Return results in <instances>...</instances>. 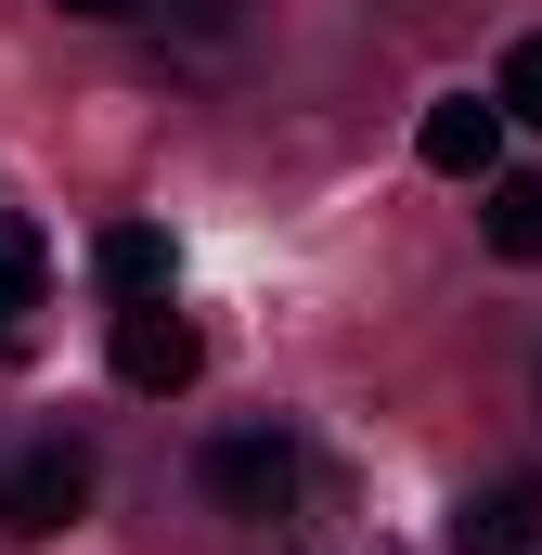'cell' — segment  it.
<instances>
[{
  "mask_svg": "<svg viewBox=\"0 0 542 555\" xmlns=\"http://www.w3.org/2000/svg\"><path fill=\"white\" fill-rule=\"evenodd\" d=\"M194 478H207V504H220V517L271 530V517H297V491H310V452H297V426H220Z\"/></svg>",
  "mask_w": 542,
  "mask_h": 555,
  "instance_id": "6da1fadb",
  "label": "cell"
},
{
  "mask_svg": "<svg viewBox=\"0 0 542 555\" xmlns=\"http://www.w3.org/2000/svg\"><path fill=\"white\" fill-rule=\"evenodd\" d=\"M78 504H91V452H78V439H39V452L0 478V530H13V543H52Z\"/></svg>",
  "mask_w": 542,
  "mask_h": 555,
  "instance_id": "7a4b0ae2",
  "label": "cell"
},
{
  "mask_svg": "<svg viewBox=\"0 0 542 555\" xmlns=\"http://www.w3.org/2000/svg\"><path fill=\"white\" fill-rule=\"evenodd\" d=\"M194 362H207V336L168 310V297H130L117 310V375H130L142 401H168V388H194Z\"/></svg>",
  "mask_w": 542,
  "mask_h": 555,
  "instance_id": "3957f363",
  "label": "cell"
},
{
  "mask_svg": "<svg viewBox=\"0 0 542 555\" xmlns=\"http://www.w3.org/2000/svg\"><path fill=\"white\" fill-rule=\"evenodd\" d=\"M452 555H542V478H491L452 504Z\"/></svg>",
  "mask_w": 542,
  "mask_h": 555,
  "instance_id": "277c9868",
  "label": "cell"
},
{
  "mask_svg": "<svg viewBox=\"0 0 542 555\" xmlns=\"http://www.w3.org/2000/svg\"><path fill=\"white\" fill-rule=\"evenodd\" d=\"M413 155H426L439 181H491V155H504V104H478V91L426 104V130H413Z\"/></svg>",
  "mask_w": 542,
  "mask_h": 555,
  "instance_id": "5b68a950",
  "label": "cell"
},
{
  "mask_svg": "<svg viewBox=\"0 0 542 555\" xmlns=\"http://www.w3.org/2000/svg\"><path fill=\"white\" fill-rule=\"evenodd\" d=\"M478 233H491V259H517V272H530V259H542V168H504V181H491Z\"/></svg>",
  "mask_w": 542,
  "mask_h": 555,
  "instance_id": "8992f818",
  "label": "cell"
},
{
  "mask_svg": "<svg viewBox=\"0 0 542 555\" xmlns=\"http://www.w3.org/2000/svg\"><path fill=\"white\" fill-rule=\"evenodd\" d=\"M104 284H117V297H168V233H155V220H117V233H104Z\"/></svg>",
  "mask_w": 542,
  "mask_h": 555,
  "instance_id": "52a82bcc",
  "label": "cell"
},
{
  "mask_svg": "<svg viewBox=\"0 0 542 555\" xmlns=\"http://www.w3.org/2000/svg\"><path fill=\"white\" fill-rule=\"evenodd\" d=\"M142 13H168V26H181L194 52H233V39L259 26V0H142Z\"/></svg>",
  "mask_w": 542,
  "mask_h": 555,
  "instance_id": "ba28073f",
  "label": "cell"
},
{
  "mask_svg": "<svg viewBox=\"0 0 542 555\" xmlns=\"http://www.w3.org/2000/svg\"><path fill=\"white\" fill-rule=\"evenodd\" d=\"M13 310H39V246L0 220V336H13Z\"/></svg>",
  "mask_w": 542,
  "mask_h": 555,
  "instance_id": "9c48e42d",
  "label": "cell"
},
{
  "mask_svg": "<svg viewBox=\"0 0 542 555\" xmlns=\"http://www.w3.org/2000/svg\"><path fill=\"white\" fill-rule=\"evenodd\" d=\"M491 104H504V117H530V130H542V39H517V52H504V78H491Z\"/></svg>",
  "mask_w": 542,
  "mask_h": 555,
  "instance_id": "30bf717a",
  "label": "cell"
},
{
  "mask_svg": "<svg viewBox=\"0 0 542 555\" xmlns=\"http://www.w3.org/2000/svg\"><path fill=\"white\" fill-rule=\"evenodd\" d=\"M297 555H388V543H375V530H310Z\"/></svg>",
  "mask_w": 542,
  "mask_h": 555,
  "instance_id": "8fae6325",
  "label": "cell"
},
{
  "mask_svg": "<svg viewBox=\"0 0 542 555\" xmlns=\"http://www.w3.org/2000/svg\"><path fill=\"white\" fill-rule=\"evenodd\" d=\"M52 13H78V26H117V13H142V0H52Z\"/></svg>",
  "mask_w": 542,
  "mask_h": 555,
  "instance_id": "7c38bea8",
  "label": "cell"
},
{
  "mask_svg": "<svg viewBox=\"0 0 542 555\" xmlns=\"http://www.w3.org/2000/svg\"><path fill=\"white\" fill-rule=\"evenodd\" d=\"M401 13H452V0H401Z\"/></svg>",
  "mask_w": 542,
  "mask_h": 555,
  "instance_id": "4fadbf2b",
  "label": "cell"
}]
</instances>
